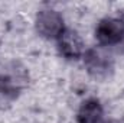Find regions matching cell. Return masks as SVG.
I'll return each instance as SVG.
<instances>
[{
    "mask_svg": "<svg viewBox=\"0 0 124 123\" xmlns=\"http://www.w3.org/2000/svg\"><path fill=\"white\" fill-rule=\"evenodd\" d=\"M101 116H102V107L100 101L91 98L82 103V106L78 110L77 119L79 123H98Z\"/></svg>",
    "mask_w": 124,
    "mask_h": 123,
    "instance_id": "obj_4",
    "label": "cell"
},
{
    "mask_svg": "<svg viewBox=\"0 0 124 123\" xmlns=\"http://www.w3.org/2000/svg\"><path fill=\"white\" fill-rule=\"evenodd\" d=\"M97 39L102 45H116L124 38V22L117 18L102 19L97 26Z\"/></svg>",
    "mask_w": 124,
    "mask_h": 123,
    "instance_id": "obj_2",
    "label": "cell"
},
{
    "mask_svg": "<svg viewBox=\"0 0 124 123\" xmlns=\"http://www.w3.org/2000/svg\"><path fill=\"white\" fill-rule=\"evenodd\" d=\"M58 45L61 49V54L66 58H77L82 54L84 44L79 35L72 29H65L58 38Z\"/></svg>",
    "mask_w": 124,
    "mask_h": 123,
    "instance_id": "obj_3",
    "label": "cell"
},
{
    "mask_svg": "<svg viewBox=\"0 0 124 123\" xmlns=\"http://www.w3.org/2000/svg\"><path fill=\"white\" fill-rule=\"evenodd\" d=\"M36 29L45 38H59L63 28V19L56 10H40L36 16Z\"/></svg>",
    "mask_w": 124,
    "mask_h": 123,
    "instance_id": "obj_1",
    "label": "cell"
}]
</instances>
